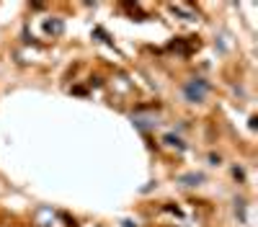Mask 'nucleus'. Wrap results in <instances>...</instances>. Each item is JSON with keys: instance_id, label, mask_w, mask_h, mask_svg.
<instances>
[{"instance_id": "nucleus-2", "label": "nucleus", "mask_w": 258, "mask_h": 227, "mask_svg": "<svg viewBox=\"0 0 258 227\" xmlns=\"http://www.w3.org/2000/svg\"><path fill=\"white\" fill-rule=\"evenodd\" d=\"M132 119H135V124H137V127H142V129H153V127H158V116H145V114H135Z\"/></svg>"}, {"instance_id": "nucleus-1", "label": "nucleus", "mask_w": 258, "mask_h": 227, "mask_svg": "<svg viewBox=\"0 0 258 227\" xmlns=\"http://www.w3.org/2000/svg\"><path fill=\"white\" fill-rule=\"evenodd\" d=\"M209 93V83L204 78H191L186 80V86H183V98L188 103H202Z\"/></svg>"}, {"instance_id": "nucleus-3", "label": "nucleus", "mask_w": 258, "mask_h": 227, "mask_svg": "<svg viewBox=\"0 0 258 227\" xmlns=\"http://www.w3.org/2000/svg\"><path fill=\"white\" fill-rule=\"evenodd\" d=\"M170 11L178 13V16H183L186 21H194V18H197V13H194L191 8H186V6H181V3H173V6H170Z\"/></svg>"}, {"instance_id": "nucleus-5", "label": "nucleus", "mask_w": 258, "mask_h": 227, "mask_svg": "<svg viewBox=\"0 0 258 227\" xmlns=\"http://www.w3.org/2000/svg\"><path fill=\"white\" fill-rule=\"evenodd\" d=\"M165 142L170 144V147H183L181 139H178V137H173V134H168V137H165Z\"/></svg>"}, {"instance_id": "nucleus-4", "label": "nucleus", "mask_w": 258, "mask_h": 227, "mask_svg": "<svg viewBox=\"0 0 258 227\" xmlns=\"http://www.w3.org/2000/svg\"><path fill=\"white\" fill-rule=\"evenodd\" d=\"M47 34H62V21H47Z\"/></svg>"}]
</instances>
